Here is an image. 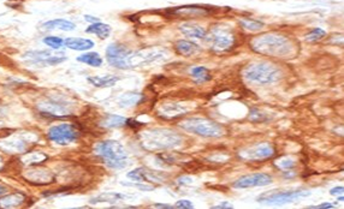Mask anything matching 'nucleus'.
Instances as JSON below:
<instances>
[{
    "label": "nucleus",
    "mask_w": 344,
    "mask_h": 209,
    "mask_svg": "<svg viewBox=\"0 0 344 209\" xmlns=\"http://www.w3.org/2000/svg\"><path fill=\"white\" fill-rule=\"evenodd\" d=\"M162 57L158 51H138L134 52L120 43H111L106 49V58L112 66L117 69H136L153 63Z\"/></svg>",
    "instance_id": "1"
},
{
    "label": "nucleus",
    "mask_w": 344,
    "mask_h": 209,
    "mask_svg": "<svg viewBox=\"0 0 344 209\" xmlns=\"http://www.w3.org/2000/svg\"><path fill=\"white\" fill-rule=\"evenodd\" d=\"M253 51L268 57L286 58L292 55L294 51L292 41L282 34L268 33L258 36L250 42Z\"/></svg>",
    "instance_id": "2"
},
{
    "label": "nucleus",
    "mask_w": 344,
    "mask_h": 209,
    "mask_svg": "<svg viewBox=\"0 0 344 209\" xmlns=\"http://www.w3.org/2000/svg\"><path fill=\"white\" fill-rule=\"evenodd\" d=\"M96 153L102 163L112 170H123L129 165L128 152L118 141L108 140L98 143Z\"/></svg>",
    "instance_id": "3"
},
{
    "label": "nucleus",
    "mask_w": 344,
    "mask_h": 209,
    "mask_svg": "<svg viewBox=\"0 0 344 209\" xmlns=\"http://www.w3.org/2000/svg\"><path fill=\"white\" fill-rule=\"evenodd\" d=\"M140 143L148 151L171 149L180 146L182 137L168 129H150L140 135Z\"/></svg>",
    "instance_id": "4"
},
{
    "label": "nucleus",
    "mask_w": 344,
    "mask_h": 209,
    "mask_svg": "<svg viewBox=\"0 0 344 209\" xmlns=\"http://www.w3.org/2000/svg\"><path fill=\"white\" fill-rule=\"evenodd\" d=\"M243 76L252 83L270 84L280 81L282 78V71L280 67L268 61H255L244 67Z\"/></svg>",
    "instance_id": "5"
},
{
    "label": "nucleus",
    "mask_w": 344,
    "mask_h": 209,
    "mask_svg": "<svg viewBox=\"0 0 344 209\" xmlns=\"http://www.w3.org/2000/svg\"><path fill=\"white\" fill-rule=\"evenodd\" d=\"M180 128L190 134L201 137H222L224 135V128L217 122L207 118H189L180 123Z\"/></svg>",
    "instance_id": "6"
},
{
    "label": "nucleus",
    "mask_w": 344,
    "mask_h": 209,
    "mask_svg": "<svg viewBox=\"0 0 344 209\" xmlns=\"http://www.w3.org/2000/svg\"><path fill=\"white\" fill-rule=\"evenodd\" d=\"M210 49L216 52H226L232 49L236 45V37L232 30L224 25H216L207 31L204 37Z\"/></svg>",
    "instance_id": "7"
},
{
    "label": "nucleus",
    "mask_w": 344,
    "mask_h": 209,
    "mask_svg": "<svg viewBox=\"0 0 344 209\" xmlns=\"http://www.w3.org/2000/svg\"><path fill=\"white\" fill-rule=\"evenodd\" d=\"M23 59L26 64L35 66H53L63 63L66 60V57L63 52L58 51H50V49H44V51H32L26 52L23 55Z\"/></svg>",
    "instance_id": "8"
},
{
    "label": "nucleus",
    "mask_w": 344,
    "mask_h": 209,
    "mask_svg": "<svg viewBox=\"0 0 344 209\" xmlns=\"http://www.w3.org/2000/svg\"><path fill=\"white\" fill-rule=\"evenodd\" d=\"M310 195V190L304 189H296L289 191H272V193L262 194L258 197V202L264 203V205H274L282 206L286 203H292L296 200L304 199Z\"/></svg>",
    "instance_id": "9"
},
{
    "label": "nucleus",
    "mask_w": 344,
    "mask_h": 209,
    "mask_svg": "<svg viewBox=\"0 0 344 209\" xmlns=\"http://www.w3.org/2000/svg\"><path fill=\"white\" fill-rule=\"evenodd\" d=\"M47 137L53 143L59 146H68L75 143L80 137V132L71 124H59L54 125L47 132Z\"/></svg>",
    "instance_id": "10"
},
{
    "label": "nucleus",
    "mask_w": 344,
    "mask_h": 209,
    "mask_svg": "<svg viewBox=\"0 0 344 209\" xmlns=\"http://www.w3.org/2000/svg\"><path fill=\"white\" fill-rule=\"evenodd\" d=\"M274 178L268 173H253V175L242 176L232 183L235 189H250V188L266 187L272 184Z\"/></svg>",
    "instance_id": "11"
},
{
    "label": "nucleus",
    "mask_w": 344,
    "mask_h": 209,
    "mask_svg": "<svg viewBox=\"0 0 344 209\" xmlns=\"http://www.w3.org/2000/svg\"><path fill=\"white\" fill-rule=\"evenodd\" d=\"M274 148L270 143H259L256 146L248 147V148L242 149L240 155L244 160L248 161H260L265 159L271 158L274 154Z\"/></svg>",
    "instance_id": "12"
},
{
    "label": "nucleus",
    "mask_w": 344,
    "mask_h": 209,
    "mask_svg": "<svg viewBox=\"0 0 344 209\" xmlns=\"http://www.w3.org/2000/svg\"><path fill=\"white\" fill-rule=\"evenodd\" d=\"M128 178L132 179V181L135 182H141V183L153 184L164 182L166 179V176L164 173L147 169V167H138V169L130 171V172L128 173Z\"/></svg>",
    "instance_id": "13"
},
{
    "label": "nucleus",
    "mask_w": 344,
    "mask_h": 209,
    "mask_svg": "<svg viewBox=\"0 0 344 209\" xmlns=\"http://www.w3.org/2000/svg\"><path fill=\"white\" fill-rule=\"evenodd\" d=\"M180 30L186 37H192V39H204L207 34L206 29L196 23H183L180 25Z\"/></svg>",
    "instance_id": "14"
},
{
    "label": "nucleus",
    "mask_w": 344,
    "mask_h": 209,
    "mask_svg": "<svg viewBox=\"0 0 344 209\" xmlns=\"http://www.w3.org/2000/svg\"><path fill=\"white\" fill-rule=\"evenodd\" d=\"M64 46L74 51H88L93 48L94 42L90 39H81V37H68L64 40Z\"/></svg>",
    "instance_id": "15"
},
{
    "label": "nucleus",
    "mask_w": 344,
    "mask_h": 209,
    "mask_svg": "<svg viewBox=\"0 0 344 209\" xmlns=\"http://www.w3.org/2000/svg\"><path fill=\"white\" fill-rule=\"evenodd\" d=\"M26 195L20 193L10 194V195H5L0 199V208H16L22 206L26 202Z\"/></svg>",
    "instance_id": "16"
},
{
    "label": "nucleus",
    "mask_w": 344,
    "mask_h": 209,
    "mask_svg": "<svg viewBox=\"0 0 344 209\" xmlns=\"http://www.w3.org/2000/svg\"><path fill=\"white\" fill-rule=\"evenodd\" d=\"M42 28L45 30H64V31H71L76 28V25L68 19H51L48 22L44 23Z\"/></svg>",
    "instance_id": "17"
},
{
    "label": "nucleus",
    "mask_w": 344,
    "mask_h": 209,
    "mask_svg": "<svg viewBox=\"0 0 344 209\" xmlns=\"http://www.w3.org/2000/svg\"><path fill=\"white\" fill-rule=\"evenodd\" d=\"M174 48H176L177 53L183 55V57H190V55H194L200 52V48H198L196 43L188 40L177 41V42L174 43Z\"/></svg>",
    "instance_id": "18"
},
{
    "label": "nucleus",
    "mask_w": 344,
    "mask_h": 209,
    "mask_svg": "<svg viewBox=\"0 0 344 209\" xmlns=\"http://www.w3.org/2000/svg\"><path fill=\"white\" fill-rule=\"evenodd\" d=\"M120 81V77L117 76H92L88 77V82L93 84L96 88H108L114 87V85Z\"/></svg>",
    "instance_id": "19"
},
{
    "label": "nucleus",
    "mask_w": 344,
    "mask_h": 209,
    "mask_svg": "<svg viewBox=\"0 0 344 209\" xmlns=\"http://www.w3.org/2000/svg\"><path fill=\"white\" fill-rule=\"evenodd\" d=\"M86 33L96 35V36L100 37L102 40L108 39V37L110 36V34H111V26L102 22L92 23V25H90L87 28Z\"/></svg>",
    "instance_id": "20"
},
{
    "label": "nucleus",
    "mask_w": 344,
    "mask_h": 209,
    "mask_svg": "<svg viewBox=\"0 0 344 209\" xmlns=\"http://www.w3.org/2000/svg\"><path fill=\"white\" fill-rule=\"evenodd\" d=\"M126 199V195H122L118 193H104L102 195L94 197L90 200V203L96 205V203H117L122 200Z\"/></svg>",
    "instance_id": "21"
},
{
    "label": "nucleus",
    "mask_w": 344,
    "mask_h": 209,
    "mask_svg": "<svg viewBox=\"0 0 344 209\" xmlns=\"http://www.w3.org/2000/svg\"><path fill=\"white\" fill-rule=\"evenodd\" d=\"M77 60L81 61V63L83 64H87V65H90L94 67H99L102 65V58L100 57L99 53H96V52L84 53V54L77 57Z\"/></svg>",
    "instance_id": "22"
},
{
    "label": "nucleus",
    "mask_w": 344,
    "mask_h": 209,
    "mask_svg": "<svg viewBox=\"0 0 344 209\" xmlns=\"http://www.w3.org/2000/svg\"><path fill=\"white\" fill-rule=\"evenodd\" d=\"M186 113V108L180 105H166L162 107V111H160V116L166 117V118H174V117H180V114Z\"/></svg>",
    "instance_id": "23"
},
{
    "label": "nucleus",
    "mask_w": 344,
    "mask_h": 209,
    "mask_svg": "<svg viewBox=\"0 0 344 209\" xmlns=\"http://www.w3.org/2000/svg\"><path fill=\"white\" fill-rule=\"evenodd\" d=\"M190 73H192V77H194L195 81L198 82V83L208 82V81H210V78H212V76H210L208 70H207L206 67H204V66L192 67V69L190 70Z\"/></svg>",
    "instance_id": "24"
},
{
    "label": "nucleus",
    "mask_w": 344,
    "mask_h": 209,
    "mask_svg": "<svg viewBox=\"0 0 344 209\" xmlns=\"http://www.w3.org/2000/svg\"><path fill=\"white\" fill-rule=\"evenodd\" d=\"M240 24L244 30L248 31H259L265 26V23L259 19L254 18H242L240 19Z\"/></svg>",
    "instance_id": "25"
},
{
    "label": "nucleus",
    "mask_w": 344,
    "mask_h": 209,
    "mask_svg": "<svg viewBox=\"0 0 344 209\" xmlns=\"http://www.w3.org/2000/svg\"><path fill=\"white\" fill-rule=\"evenodd\" d=\"M102 125L106 126V128H120V126L126 125V118L111 114V116H108L104 119Z\"/></svg>",
    "instance_id": "26"
},
{
    "label": "nucleus",
    "mask_w": 344,
    "mask_h": 209,
    "mask_svg": "<svg viewBox=\"0 0 344 209\" xmlns=\"http://www.w3.org/2000/svg\"><path fill=\"white\" fill-rule=\"evenodd\" d=\"M142 100V95L138 93H128L120 98V105L122 107H129V106L138 105Z\"/></svg>",
    "instance_id": "27"
},
{
    "label": "nucleus",
    "mask_w": 344,
    "mask_h": 209,
    "mask_svg": "<svg viewBox=\"0 0 344 209\" xmlns=\"http://www.w3.org/2000/svg\"><path fill=\"white\" fill-rule=\"evenodd\" d=\"M274 165L280 170L288 171V170H292L294 167H295L296 164H295V161H294L292 158L284 157V158H282V159H278V160L274 163Z\"/></svg>",
    "instance_id": "28"
},
{
    "label": "nucleus",
    "mask_w": 344,
    "mask_h": 209,
    "mask_svg": "<svg viewBox=\"0 0 344 209\" xmlns=\"http://www.w3.org/2000/svg\"><path fill=\"white\" fill-rule=\"evenodd\" d=\"M325 35H326V31L324 30V29L316 28V29H313L312 31H310V33L304 36V39H306V41H308V42H316V41L322 40Z\"/></svg>",
    "instance_id": "29"
},
{
    "label": "nucleus",
    "mask_w": 344,
    "mask_h": 209,
    "mask_svg": "<svg viewBox=\"0 0 344 209\" xmlns=\"http://www.w3.org/2000/svg\"><path fill=\"white\" fill-rule=\"evenodd\" d=\"M44 43L47 46H50L53 49H58L64 46V40L58 36H47L44 39Z\"/></svg>",
    "instance_id": "30"
},
{
    "label": "nucleus",
    "mask_w": 344,
    "mask_h": 209,
    "mask_svg": "<svg viewBox=\"0 0 344 209\" xmlns=\"http://www.w3.org/2000/svg\"><path fill=\"white\" fill-rule=\"evenodd\" d=\"M174 207L180 209H192L194 208V205H192L189 200H180V201L174 205Z\"/></svg>",
    "instance_id": "31"
},
{
    "label": "nucleus",
    "mask_w": 344,
    "mask_h": 209,
    "mask_svg": "<svg viewBox=\"0 0 344 209\" xmlns=\"http://www.w3.org/2000/svg\"><path fill=\"white\" fill-rule=\"evenodd\" d=\"M344 193V188L343 187H336L334 189H331L330 194L332 196H338V195H343Z\"/></svg>",
    "instance_id": "32"
},
{
    "label": "nucleus",
    "mask_w": 344,
    "mask_h": 209,
    "mask_svg": "<svg viewBox=\"0 0 344 209\" xmlns=\"http://www.w3.org/2000/svg\"><path fill=\"white\" fill-rule=\"evenodd\" d=\"M213 208L214 209H231V208H234V206L230 205V203H228V202H223V203H220V205L214 206Z\"/></svg>",
    "instance_id": "33"
},
{
    "label": "nucleus",
    "mask_w": 344,
    "mask_h": 209,
    "mask_svg": "<svg viewBox=\"0 0 344 209\" xmlns=\"http://www.w3.org/2000/svg\"><path fill=\"white\" fill-rule=\"evenodd\" d=\"M308 208H334V205H331V203L326 202V203H322V205H319V206H310Z\"/></svg>",
    "instance_id": "34"
},
{
    "label": "nucleus",
    "mask_w": 344,
    "mask_h": 209,
    "mask_svg": "<svg viewBox=\"0 0 344 209\" xmlns=\"http://www.w3.org/2000/svg\"><path fill=\"white\" fill-rule=\"evenodd\" d=\"M84 18H86V20H88V22H90V23L99 22V18H96V17H93V16H90V14H86Z\"/></svg>",
    "instance_id": "35"
},
{
    "label": "nucleus",
    "mask_w": 344,
    "mask_h": 209,
    "mask_svg": "<svg viewBox=\"0 0 344 209\" xmlns=\"http://www.w3.org/2000/svg\"><path fill=\"white\" fill-rule=\"evenodd\" d=\"M153 207H154V208H168V209L174 208V207H172V206H170V205H164V203H156V205H153Z\"/></svg>",
    "instance_id": "36"
},
{
    "label": "nucleus",
    "mask_w": 344,
    "mask_h": 209,
    "mask_svg": "<svg viewBox=\"0 0 344 209\" xmlns=\"http://www.w3.org/2000/svg\"><path fill=\"white\" fill-rule=\"evenodd\" d=\"M184 182H188V183H192V179H190V178H188V177H182V178H180V179H178V183H180V185L184 184Z\"/></svg>",
    "instance_id": "37"
},
{
    "label": "nucleus",
    "mask_w": 344,
    "mask_h": 209,
    "mask_svg": "<svg viewBox=\"0 0 344 209\" xmlns=\"http://www.w3.org/2000/svg\"><path fill=\"white\" fill-rule=\"evenodd\" d=\"M5 193H6V188H4V187H2V185H0V195H4Z\"/></svg>",
    "instance_id": "38"
}]
</instances>
